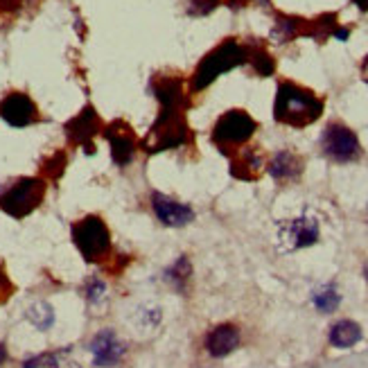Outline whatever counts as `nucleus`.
<instances>
[{
    "instance_id": "obj_10",
    "label": "nucleus",
    "mask_w": 368,
    "mask_h": 368,
    "mask_svg": "<svg viewBox=\"0 0 368 368\" xmlns=\"http://www.w3.org/2000/svg\"><path fill=\"white\" fill-rule=\"evenodd\" d=\"M125 343H122L113 330H102L97 333L91 341V352H93V364L100 368H111L120 364V359L125 357Z\"/></svg>"
},
{
    "instance_id": "obj_15",
    "label": "nucleus",
    "mask_w": 368,
    "mask_h": 368,
    "mask_svg": "<svg viewBox=\"0 0 368 368\" xmlns=\"http://www.w3.org/2000/svg\"><path fill=\"white\" fill-rule=\"evenodd\" d=\"M269 174H272L276 181L287 183V181H296L303 174V158L296 156L294 152H278L272 163H269Z\"/></svg>"
},
{
    "instance_id": "obj_17",
    "label": "nucleus",
    "mask_w": 368,
    "mask_h": 368,
    "mask_svg": "<svg viewBox=\"0 0 368 368\" xmlns=\"http://www.w3.org/2000/svg\"><path fill=\"white\" fill-rule=\"evenodd\" d=\"M303 26H305V21H301V18H294V16H278L276 28H274L272 36L276 39V43H287V41H291V39H296V36L303 32Z\"/></svg>"
},
{
    "instance_id": "obj_1",
    "label": "nucleus",
    "mask_w": 368,
    "mask_h": 368,
    "mask_svg": "<svg viewBox=\"0 0 368 368\" xmlns=\"http://www.w3.org/2000/svg\"><path fill=\"white\" fill-rule=\"evenodd\" d=\"M323 113V102L318 97L301 86L283 82L276 93V106L274 116L278 122L289 127H308Z\"/></svg>"
},
{
    "instance_id": "obj_7",
    "label": "nucleus",
    "mask_w": 368,
    "mask_h": 368,
    "mask_svg": "<svg viewBox=\"0 0 368 368\" xmlns=\"http://www.w3.org/2000/svg\"><path fill=\"white\" fill-rule=\"evenodd\" d=\"M321 150L323 154L335 163H352L362 156V145L346 125L333 122L328 125L321 136Z\"/></svg>"
},
{
    "instance_id": "obj_28",
    "label": "nucleus",
    "mask_w": 368,
    "mask_h": 368,
    "mask_svg": "<svg viewBox=\"0 0 368 368\" xmlns=\"http://www.w3.org/2000/svg\"><path fill=\"white\" fill-rule=\"evenodd\" d=\"M364 276H366V283H368V267L364 269Z\"/></svg>"
},
{
    "instance_id": "obj_19",
    "label": "nucleus",
    "mask_w": 368,
    "mask_h": 368,
    "mask_svg": "<svg viewBox=\"0 0 368 368\" xmlns=\"http://www.w3.org/2000/svg\"><path fill=\"white\" fill-rule=\"evenodd\" d=\"M247 61L253 66V70L257 72V75H262V77L272 75V72L276 70L272 55H269L267 50H262V48H255V50H249L247 48Z\"/></svg>"
},
{
    "instance_id": "obj_8",
    "label": "nucleus",
    "mask_w": 368,
    "mask_h": 368,
    "mask_svg": "<svg viewBox=\"0 0 368 368\" xmlns=\"http://www.w3.org/2000/svg\"><path fill=\"white\" fill-rule=\"evenodd\" d=\"M0 118L11 127H28L39 120V111L32 97L26 93H9L3 102H0Z\"/></svg>"
},
{
    "instance_id": "obj_6",
    "label": "nucleus",
    "mask_w": 368,
    "mask_h": 368,
    "mask_svg": "<svg viewBox=\"0 0 368 368\" xmlns=\"http://www.w3.org/2000/svg\"><path fill=\"white\" fill-rule=\"evenodd\" d=\"M255 129H257L255 120L247 111L235 108V111H228L217 120V125L213 129V140L222 147L224 152L235 150V147H242L253 136Z\"/></svg>"
},
{
    "instance_id": "obj_3",
    "label": "nucleus",
    "mask_w": 368,
    "mask_h": 368,
    "mask_svg": "<svg viewBox=\"0 0 368 368\" xmlns=\"http://www.w3.org/2000/svg\"><path fill=\"white\" fill-rule=\"evenodd\" d=\"M43 197H45V183L41 179H30V177L18 179L0 192V211H5L7 215L16 219H23L39 208Z\"/></svg>"
},
{
    "instance_id": "obj_21",
    "label": "nucleus",
    "mask_w": 368,
    "mask_h": 368,
    "mask_svg": "<svg viewBox=\"0 0 368 368\" xmlns=\"http://www.w3.org/2000/svg\"><path fill=\"white\" fill-rule=\"evenodd\" d=\"M28 318L39 330H48L55 323V312H52V308L48 303H36L34 308H30Z\"/></svg>"
},
{
    "instance_id": "obj_16",
    "label": "nucleus",
    "mask_w": 368,
    "mask_h": 368,
    "mask_svg": "<svg viewBox=\"0 0 368 368\" xmlns=\"http://www.w3.org/2000/svg\"><path fill=\"white\" fill-rule=\"evenodd\" d=\"M362 341V328L359 323L350 321V318H341L333 328H330V343L335 348H352Z\"/></svg>"
},
{
    "instance_id": "obj_27",
    "label": "nucleus",
    "mask_w": 368,
    "mask_h": 368,
    "mask_svg": "<svg viewBox=\"0 0 368 368\" xmlns=\"http://www.w3.org/2000/svg\"><path fill=\"white\" fill-rule=\"evenodd\" d=\"M352 3H355V5H357L359 9H364V11L368 9V0H352Z\"/></svg>"
},
{
    "instance_id": "obj_4",
    "label": "nucleus",
    "mask_w": 368,
    "mask_h": 368,
    "mask_svg": "<svg viewBox=\"0 0 368 368\" xmlns=\"http://www.w3.org/2000/svg\"><path fill=\"white\" fill-rule=\"evenodd\" d=\"M183 108L179 106H163L161 116L154 122L150 136L145 140L147 152H163L169 147H181L188 140V127L183 120Z\"/></svg>"
},
{
    "instance_id": "obj_2",
    "label": "nucleus",
    "mask_w": 368,
    "mask_h": 368,
    "mask_svg": "<svg viewBox=\"0 0 368 368\" xmlns=\"http://www.w3.org/2000/svg\"><path fill=\"white\" fill-rule=\"evenodd\" d=\"M247 64V48L240 45L235 39H228L222 45H217L211 55L201 59L197 72L192 75V93L203 91L206 86H211L222 72H228L235 66Z\"/></svg>"
},
{
    "instance_id": "obj_12",
    "label": "nucleus",
    "mask_w": 368,
    "mask_h": 368,
    "mask_svg": "<svg viewBox=\"0 0 368 368\" xmlns=\"http://www.w3.org/2000/svg\"><path fill=\"white\" fill-rule=\"evenodd\" d=\"M104 136L111 145V156L116 165L125 167L131 163L133 154H136V138H133V133L122 125V122H113L111 127H106Z\"/></svg>"
},
{
    "instance_id": "obj_20",
    "label": "nucleus",
    "mask_w": 368,
    "mask_h": 368,
    "mask_svg": "<svg viewBox=\"0 0 368 368\" xmlns=\"http://www.w3.org/2000/svg\"><path fill=\"white\" fill-rule=\"evenodd\" d=\"M190 276H192V264H190V260L186 255H181L177 260V264L167 272V278L172 280V285H174L179 291H186Z\"/></svg>"
},
{
    "instance_id": "obj_18",
    "label": "nucleus",
    "mask_w": 368,
    "mask_h": 368,
    "mask_svg": "<svg viewBox=\"0 0 368 368\" xmlns=\"http://www.w3.org/2000/svg\"><path fill=\"white\" fill-rule=\"evenodd\" d=\"M312 303H314V308L318 312H323V314H330V312H335L339 308V303H341V296H339V291L335 285H323V287H318L314 294H312Z\"/></svg>"
},
{
    "instance_id": "obj_23",
    "label": "nucleus",
    "mask_w": 368,
    "mask_h": 368,
    "mask_svg": "<svg viewBox=\"0 0 368 368\" xmlns=\"http://www.w3.org/2000/svg\"><path fill=\"white\" fill-rule=\"evenodd\" d=\"M104 291H106V287H104L102 280L93 278L91 283L86 285V301H89V303H100L104 299Z\"/></svg>"
},
{
    "instance_id": "obj_11",
    "label": "nucleus",
    "mask_w": 368,
    "mask_h": 368,
    "mask_svg": "<svg viewBox=\"0 0 368 368\" xmlns=\"http://www.w3.org/2000/svg\"><path fill=\"white\" fill-rule=\"evenodd\" d=\"M280 240L289 244V249L312 247L318 240V222L312 217H299L280 226Z\"/></svg>"
},
{
    "instance_id": "obj_13",
    "label": "nucleus",
    "mask_w": 368,
    "mask_h": 368,
    "mask_svg": "<svg viewBox=\"0 0 368 368\" xmlns=\"http://www.w3.org/2000/svg\"><path fill=\"white\" fill-rule=\"evenodd\" d=\"M206 352L215 359H222L240 346V330L233 323H222L213 328L203 339Z\"/></svg>"
},
{
    "instance_id": "obj_22",
    "label": "nucleus",
    "mask_w": 368,
    "mask_h": 368,
    "mask_svg": "<svg viewBox=\"0 0 368 368\" xmlns=\"http://www.w3.org/2000/svg\"><path fill=\"white\" fill-rule=\"evenodd\" d=\"M219 5V0H188V14L190 16H206Z\"/></svg>"
},
{
    "instance_id": "obj_24",
    "label": "nucleus",
    "mask_w": 368,
    "mask_h": 368,
    "mask_svg": "<svg viewBox=\"0 0 368 368\" xmlns=\"http://www.w3.org/2000/svg\"><path fill=\"white\" fill-rule=\"evenodd\" d=\"M348 34H350V32H348V30H343V28H337V30L333 32V36H337V39H341V41H346V39H348Z\"/></svg>"
},
{
    "instance_id": "obj_9",
    "label": "nucleus",
    "mask_w": 368,
    "mask_h": 368,
    "mask_svg": "<svg viewBox=\"0 0 368 368\" xmlns=\"http://www.w3.org/2000/svg\"><path fill=\"white\" fill-rule=\"evenodd\" d=\"M152 211L165 226H172V228L188 226L194 219V211L190 206L181 203L177 199H172V197H167V194H161V192L152 194Z\"/></svg>"
},
{
    "instance_id": "obj_26",
    "label": "nucleus",
    "mask_w": 368,
    "mask_h": 368,
    "mask_svg": "<svg viewBox=\"0 0 368 368\" xmlns=\"http://www.w3.org/2000/svg\"><path fill=\"white\" fill-rule=\"evenodd\" d=\"M7 362V350H5V346H0V366H3Z\"/></svg>"
},
{
    "instance_id": "obj_14",
    "label": "nucleus",
    "mask_w": 368,
    "mask_h": 368,
    "mask_svg": "<svg viewBox=\"0 0 368 368\" xmlns=\"http://www.w3.org/2000/svg\"><path fill=\"white\" fill-rule=\"evenodd\" d=\"M100 129H102L100 118H97V113L93 111L91 106H86L77 118H72L68 125H66V133H68L70 143L86 145V147H91V138Z\"/></svg>"
},
{
    "instance_id": "obj_25",
    "label": "nucleus",
    "mask_w": 368,
    "mask_h": 368,
    "mask_svg": "<svg viewBox=\"0 0 368 368\" xmlns=\"http://www.w3.org/2000/svg\"><path fill=\"white\" fill-rule=\"evenodd\" d=\"M362 79L368 84V57L364 59V64H362Z\"/></svg>"
},
{
    "instance_id": "obj_5",
    "label": "nucleus",
    "mask_w": 368,
    "mask_h": 368,
    "mask_svg": "<svg viewBox=\"0 0 368 368\" xmlns=\"http://www.w3.org/2000/svg\"><path fill=\"white\" fill-rule=\"evenodd\" d=\"M72 240H75V247L84 255V260L89 262L104 260L111 251V235H108L106 224L93 215L72 224Z\"/></svg>"
}]
</instances>
